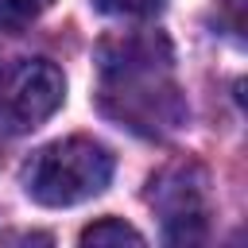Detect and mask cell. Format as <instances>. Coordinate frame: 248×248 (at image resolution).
Returning a JSON list of instances; mask_svg holds the SVG:
<instances>
[{
    "label": "cell",
    "mask_w": 248,
    "mask_h": 248,
    "mask_svg": "<svg viewBox=\"0 0 248 248\" xmlns=\"http://www.w3.org/2000/svg\"><path fill=\"white\" fill-rule=\"evenodd\" d=\"M147 202L163 213L167 240L174 244H194L205 236L209 225V190H205V170L194 163H174L151 178Z\"/></svg>",
    "instance_id": "7a4b0ae2"
},
{
    "label": "cell",
    "mask_w": 248,
    "mask_h": 248,
    "mask_svg": "<svg viewBox=\"0 0 248 248\" xmlns=\"http://www.w3.org/2000/svg\"><path fill=\"white\" fill-rule=\"evenodd\" d=\"M167 0H97L101 12L108 16H155Z\"/></svg>",
    "instance_id": "5b68a950"
},
{
    "label": "cell",
    "mask_w": 248,
    "mask_h": 248,
    "mask_svg": "<svg viewBox=\"0 0 248 248\" xmlns=\"http://www.w3.org/2000/svg\"><path fill=\"white\" fill-rule=\"evenodd\" d=\"M81 244H85V248H124V244L140 248V244H143V232L132 229V225L120 221V217H101V221H93L89 229H81Z\"/></svg>",
    "instance_id": "277c9868"
},
{
    "label": "cell",
    "mask_w": 248,
    "mask_h": 248,
    "mask_svg": "<svg viewBox=\"0 0 248 248\" xmlns=\"http://www.w3.org/2000/svg\"><path fill=\"white\" fill-rule=\"evenodd\" d=\"M12 12H19V16H39V12H46L54 0H4Z\"/></svg>",
    "instance_id": "8992f818"
},
{
    "label": "cell",
    "mask_w": 248,
    "mask_h": 248,
    "mask_svg": "<svg viewBox=\"0 0 248 248\" xmlns=\"http://www.w3.org/2000/svg\"><path fill=\"white\" fill-rule=\"evenodd\" d=\"M62 97H66L62 70L46 58H31L8 74L0 108L12 120V128H39L43 120H50L58 112Z\"/></svg>",
    "instance_id": "3957f363"
},
{
    "label": "cell",
    "mask_w": 248,
    "mask_h": 248,
    "mask_svg": "<svg viewBox=\"0 0 248 248\" xmlns=\"http://www.w3.org/2000/svg\"><path fill=\"white\" fill-rule=\"evenodd\" d=\"M112 178V151L89 136H66L39 147L23 170V190L31 202L66 209L85 198H97Z\"/></svg>",
    "instance_id": "6da1fadb"
}]
</instances>
